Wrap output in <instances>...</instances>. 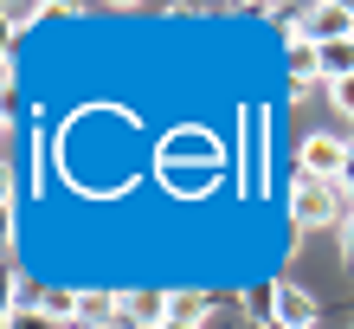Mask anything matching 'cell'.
Masks as SVG:
<instances>
[{
  "label": "cell",
  "mask_w": 354,
  "mask_h": 329,
  "mask_svg": "<svg viewBox=\"0 0 354 329\" xmlns=\"http://www.w3.org/2000/svg\"><path fill=\"white\" fill-rule=\"evenodd\" d=\"M219 168H232L225 161V142L206 130V123H180V130H168L155 142V175H161V188L168 194H206V188H219Z\"/></svg>",
  "instance_id": "1"
},
{
  "label": "cell",
  "mask_w": 354,
  "mask_h": 329,
  "mask_svg": "<svg viewBox=\"0 0 354 329\" xmlns=\"http://www.w3.org/2000/svg\"><path fill=\"white\" fill-rule=\"evenodd\" d=\"M348 213H354V200L335 188V181H309V175H297L290 181V220L303 226H348Z\"/></svg>",
  "instance_id": "2"
},
{
  "label": "cell",
  "mask_w": 354,
  "mask_h": 329,
  "mask_svg": "<svg viewBox=\"0 0 354 329\" xmlns=\"http://www.w3.org/2000/svg\"><path fill=\"white\" fill-rule=\"evenodd\" d=\"M348 155H354V142H342V136H303L297 142V175H309V181H342V168H348Z\"/></svg>",
  "instance_id": "3"
},
{
  "label": "cell",
  "mask_w": 354,
  "mask_h": 329,
  "mask_svg": "<svg viewBox=\"0 0 354 329\" xmlns=\"http://www.w3.org/2000/svg\"><path fill=\"white\" fill-rule=\"evenodd\" d=\"M270 329H316V297H309L303 284L277 278L270 284Z\"/></svg>",
  "instance_id": "4"
},
{
  "label": "cell",
  "mask_w": 354,
  "mask_h": 329,
  "mask_svg": "<svg viewBox=\"0 0 354 329\" xmlns=\"http://www.w3.org/2000/svg\"><path fill=\"white\" fill-rule=\"evenodd\" d=\"M309 46H335V39H354V7L342 0H322V7H303V26H297Z\"/></svg>",
  "instance_id": "5"
},
{
  "label": "cell",
  "mask_w": 354,
  "mask_h": 329,
  "mask_svg": "<svg viewBox=\"0 0 354 329\" xmlns=\"http://www.w3.org/2000/svg\"><path fill=\"white\" fill-rule=\"evenodd\" d=\"M71 329H116V291H84Z\"/></svg>",
  "instance_id": "6"
},
{
  "label": "cell",
  "mask_w": 354,
  "mask_h": 329,
  "mask_svg": "<svg viewBox=\"0 0 354 329\" xmlns=\"http://www.w3.org/2000/svg\"><path fill=\"white\" fill-rule=\"evenodd\" d=\"M77 297H84V291H46V297H39V310H46L58 329H71L77 323Z\"/></svg>",
  "instance_id": "7"
},
{
  "label": "cell",
  "mask_w": 354,
  "mask_h": 329,
  "mask_svg": "<svg viewBox=\"0 0 354 329\" xmlns=\"http://www.w3.org/2000/svg\"><path fill=\"white\" fill-rule=\"evenodd\" d=\"M168 317L174 323H200L206 317V291H168Z\"/></svg>",
  "instance_id": "8"
},
{
  "label": "cell",
  "mask_w": 354,
  "mask_h": 329,
  "mask_svg": "<svg viewBox=\"0 0 354 329\" xmlns=\"http://www.w3.org/2000/svg\"><path fill=\"white\" fill-rule=\"evenodd\" d=\"M39 13H52V7H26V0H13V7H7V39H13V33H26Z\"/></svg>",
  "instance_id": "9"
},
{
  "label": "cell",
  "mask_w": 354,
  "mask_h": 329,
  "mask_svg": "<svg viewBox=\"0 0 354 329\" xmlns=\"http://www.w3.org/2000/svg\"><path fill=\"white\" fill-rule=\"evenodd\" d=\"M328 104L342 116H354V78H335V85H328Z\"/></svg>",
  "instance_id": "10"
},
{
  "label": "cell",
  "mask_w": 354,
  "mask_h": 329,
  "mask_svg": "<svg viewBox=\"0 0 354 329\" xmlns=\"http://www.w3.org/2000/svg\"><path fill=\"white\" fill-rule=\"evenodd\" d=\"M7 329H58L46 310H26V317H7Z\"/></svg>",
  "instance_id": "11"
},
{
  "label": "cell",
  "mask_w": 354,
  "mask_h": 329,
  "mask_svg": "<svg viewBox=\"0 0 354 329\" xmlns=\"http://www.w3.org/2000/svg\"><path fill=\"white\" fill-rule=\"evenodd\" d=\"M342 258L354 265V213H348V226H342Z\"/></svg>",
  "instance_id": "12"
},
{
  "label": "cell",
  "mask_w": 354,
  "mask_h": 329,
  "mask_svg": "<svg viewBox=\"0 0 354 329\" xmlns=\"http://www.w3.org/2000/svg\"><path fill=\"white\" fill-rule=\"evenodd\" d=\"M335 188H342V194L354 200V155H348V168H342V181H335Z\"/></svg>",
  "instance_id": "13"
},
{
  "label": "cell",
  "mask_w": 354,
  "mask_h": 329,
  "mask_svg": "<svg viewBox=\"0 0 354 329\" xmlns=\"http://www.w3.org/2000/svg\"><path fill=\"white\" fill-rule=\"evenodd\" d=\"M161 329H200V323H174V317H168V323H161Z\"/></svg>",
  "instance_id": "14"
}]
</instances>
